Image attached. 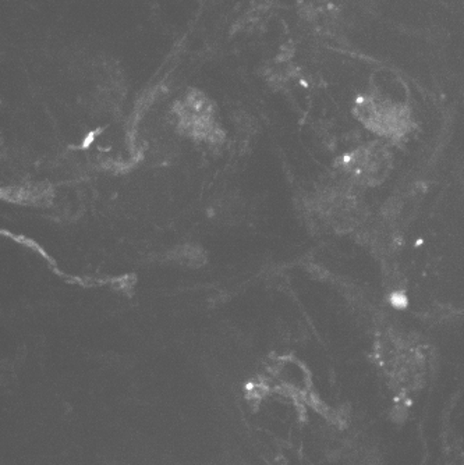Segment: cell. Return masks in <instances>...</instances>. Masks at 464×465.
Masks as SVG:
<instances>
[{"label": "cell", "instance_id": "cell-1", "mask_svg": "<svg viewBox=\"0 0 464 465\" xmlns=\"http://www.w3.org/2000/svg\"><path fill=\"white\" fill-rule=\"evenodd\" d=\"M272 378L288 396H304L310 391L311 379L308 369L295 358H282L272 368Z\"/></svg>", "mask_w": 464, "mask_h": 465}, {"label": "cell", "instance_id": "cell-2", "mask_svg": "<svg viewBox=\"0 0 464 465\" xmlns=\"http://www.w3.org/2000/svg\"><path fill=\"white\" fill-rule=\"evenodd\" d=\"M174 258L180 262V263H184L187 266H198L201 265L205 258H204V253L197 248V247H191V246H186L183 248H180L176 254H174Z\"/></svg>", "mask_w": 464, "mask_h": 465}]
</instances>
